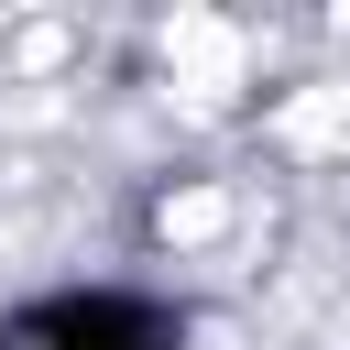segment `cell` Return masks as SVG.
<instances>
[{"label": "cell", "instance_id": "4", "mask_svg": "<svg viewBox=\"0 0 350 350\" xmlns=\"http://www.w3.org/2000/svg\"><path fill=\"white\" fill-rule=\"evenodd\" d=\"M197 350H241V339H230V328H197Z\"/></svg>", "mask_w": 350, "mask_h": 350}, {"label": "cell", "instance_id": "3", "mask_svg": "<svg viewBox=\"0 0 350 350\" xmlns=\"http://www.w3.org/2000/svg\"><path fill=\"white\" fill-rule=\"evenodd\" d=\"M208 230H230V197H219V186H186V197H164V241H208Z\"/></svg>", "mask_w": 350, "mask_h": 350}, {"label": "cell", "instance_id": "2", "mask_svg": "<svg viewBox=\"0 0 350 350\" xmlns=\"http://www.w3.org/2000/svg\"><path fill=\"white\" fill-rule=\"evenodd\" d=\"M273 131H284V142H339V131H350V77H328V88H306V98H295V109H284Z\"/></svg>", "mask_w": 350, "mask_h": 350}, {"label": "cell", "instance_id": "1", "mask_svg": "<svg viewBox=\"0 0 350 350\" xmlns=\"http://www.w3.org/2000/svg\"><path fill=\"white\" fill-rule=\"evenodd\" d=\"M241 22H219V11H175L164 22V77L186 88V109H230V88H241Z\"/></svg>", "mask_w": 350, "mask_h": 350}]
</instances>
